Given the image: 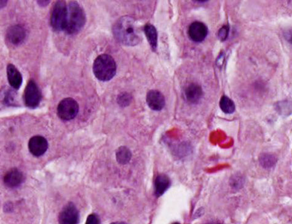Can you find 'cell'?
<instances>
[{
  "label": "cell",
  "mask_w": 292,
  "mask_h": 224,
  "mask_svg": "<svg viewBox=\"0 0 292 224\" xmlns=\"http://www.w3.org/2000/svg\"><path fill=\"white\" fill-rule=\"evenodd\" d=\"M114 38L121 44L134 46L141 41V35L135 21L132 17H121L113 27Z\"/></svg>",
  "instance_id": "cell-1"
},
{
  "label": "cell",
  "mask_w": 292,
  "mask_h": 224,
  "mask_svg": "<svg viewBox=\"0 0 292 224\" xmlns=\"http://www.w3.org/2000/svg\"><path fill=\"white\" fill-rule=\"evenodd\" d=\"M86 16L85 10L76 1H71L68 5L66 27L64 32L67 35H75L85 27Z\"/></svg>",
  "instance_id": "cell-2"
},
{
  "label": "cell",
  "mask_w": 292,
  "mask_h": 224,
  "mask_svg": "<svg viewBox=\"0 0 292 224\" xmlns=\"http://www.w3.org/2000/svg\"><path fill=\"white\" fill-rule=\"evenodd\" d=\"M92 68L95 78L101 82H106L115 76L117 67L113 57L104 54L95 59Z\"/></svg>",
  "instance_id": "cell-3"
},
{
  "label": "cell",
  "mask_w": 292,
  "mask_h": 224,
  "mask_svg": "<svg viewBox=\"0 0 292 224\" xmlns=\"http://www.w3.org/2000/svg\"><path fill=\"white\" fill-rule=\"evenodd\" d=\"M68 6L66 1H57L52 9L50 23L52 30L55 32L64 31L66 27Z\"/></svg>",
  "instance_id": "cell-4"
},
{
  "label": "cell",
  "mask_w": 292,
  "mask_h": 224,
  "mask_svg": "<svg viewBox=\"0 0 292 224\" xmlns=\"http://www.w3.org/2000/svg\"><path fill=\"white\" fill-rule=\"evenodd\" d=\"M79 109L78 102L71 97H67L59 102L57 109V115L62 120L70 121L77 116Z\"/></svg>",
  "instance_id": "cell-5"
},
{
  "label": "cell",
  "mask_w": 292,
  "mask_h": 224,
  "mask_svg": "<svg viewBox=\"0 0 292 224\" xmlns=\"http://www.w3.org/2000/svg\"><path fill=\"white\" fill-rule=\"evenodd\" d=\"M42 100V94L37 83L33 80L28 82L23 94V101L26 107L35 109L40 106Z\"/></svg>",
  "instance_id": "cell-6"
},
{
  "label": "cell",
  "mask_w": 292,
  "mask_h": 224,
  "mask_svg": "<svg viewBox=\"0 0 292 224\" xmlns=\"http://www.w3.org/2000/svg\"><path fill=\"white\" fill-rule=\"evenodd\" d=\"M80 213L73 202H68L62 208L59 216V224H78Z\"/></svg>",
  "instance_id": "cell-7"
},
{
  "label": "cell",
  "mask_w": 292,
  "mask_h": 224,
  "mask_svg": "<svg viewBox=\"0 0 292 224\" xmlns=\"http://www.w3.org/2000/svg\"><path fill=\"white\" fill-rule=\"evenodd\" d=\"M6 39L13 46H18L24 42L27 37L25 28L21 25H16L9 27L6 32Z\"/></svg>",
  "instance_id": "cell-8"
},
{
  "label": "cell",
  "mask_w": 292,
  "mask_h": 224,
  "mask_svg": "<svg viewBox=\"0 0 292 224\" xmlns=\"http://www.w3.org/2000/svg\"><path fill=\"white\" fill-rule=\"evenodd\" d=\"M48 149V142L42 135H35L28 142V150L33 156L39 157L46 153Z\"/></svg>",
  "instance_id": "cell-9"
},
{
  "label": "cell",
  "mask_w": 292,
  "mask_h": 224,
  "mask_svg": "<svg viewBox=\"0 0 292 224\" xmlns=\"http://www.w3.org/2000/svg\"><path fill=\"white\" fill-rule=\"evenodd\" d=\"M188 35L194 42L201 43L205 39L208 34V28L204 23L194 22L188 28Z\"/></svg>",
  "instance_id": "cell-10"
},
{
  "label": "cell",
  "mask_w": 292,
  "mask_h": 224,
  "mask_svg": "<svg viewBox=\"0 0 292 224\" xmlns=\"http://www.w3.org/2000/svg\"><path fill=\"white\" fill-rule=\"evenodd\" d=\"M25 180V176L18 168L11 169L4 176L3 181L6 187L15 189L22 184Z\"/></svg>",
  "instance_id": "cell-11"
},
{
  "label": "cell",
  "mask_w": 292,
  "mask_h": 224,
  "mask_svg": "<svg viewBox=\"0 0 292 224\" xmlns=\"http://www.w3.org/2000/svg\"><path fill=\"white\" fill-rule=\"evenodd\" d=\"M146 100L148 107L155 111H161L166 104L164 95L157 90H150L147 93Z\"/></svg>",
  "instance_id": "cell-12"
},
{
  "label": "cell",
  "mask_w": 292,
  "mask_h": 224,
  "mask_svg": "<svg viewBox=\"0 0 292 224\" xmlns=\"http://www.w3.org/2000/svg\"><path fill=\"white\" fill-rule=\"evenodd\" d=\"M7 77L8 82L13 89L18 90L20 89L22 84V75L13 64H9L6 68Z\"/></svg>",
  "instance_id": "cell-13"
},
{
  "label": "cell",
  "mask_w": 292,
  "mask_h": 224,
  "mask_svg": "<svg viewBox=\"0 0 292 224\" xmlns=\"http://www.w3.org/2000/svg\"><path fill=\"white\" fill-rule=\"evenodd\" d=\"M185 94L188 102L191 104H196L202 99L203 90L200 85L192 83L186 87Z\"/></svg>",
  "instance_id": "cell-14"
},
{
  "label": "cell",
  "mask_w": 292,
  "mask_h": 224,
  "mask_svg": "<svg viewBox=\"0 0 292 224\" xmlns=\"http://www.w3.org/2000/svg\"><path fill=\"white\" fill-rule=\"evenodd\" d=\"M171 185V180L168 176L165 175H160L156 178L155 182V193L156 196H162L169 189Z\"/></svg>",
  "instance_id": "cell-15"
},
{
  "label": "cell",
  "mask_w": 292,
  "mask_h": 224,
  "mask_svg": "<svg viewBox=\"0 0 292 224\" xmlns=\"http://www.w3.org/2000/svg\"><path fill=\"white\" fill-rule=\"evenodd\" d=\"M144 32L147 37L148 43L151 46V48L153 51H155L157 47V28L154 25L150 24L145 25L144 27Z\"/></svg>",
  "instance_id": "cell-16"
},
{
  "label": "cell",
  "mask_w": 292,
  "mask_h": 224,
  "mask_svg": "<svg viewBox=\"0 0 292 224\" xmlns=\"http://www.w3.org/2000/svg\"><path fill=\"white\" fill-rule=\"evenodd\" d=\"M132 153L130 149L126 146L119 147L116 152V158L120 164H126L131 161Z\"/></svg>",
  "instance_id": "cell-17"
},
{
  "label": "cell",
  "mask_w": 292,
  "mask_h": 224,
  "mask_svg": "<svg viewBox=\"0 0 292 224\" xmlns=\"http://www.w3.org/2000/svg\"><path fill=\"white\" fill-rule=\"evenodd\" d=\"M1 98L3 99V103L6 106H18L17 95L13 90L9 89V88H6V89L1 90Z\"/></svg>",
  "instance_id": "cell-18"
},
{
  "label": "cell",
  "mask_w": 292,
  "mask_h": 224,
  "mask_svg": "<svg viewBox=\"0 0 292 224\" xmlns=\"http://www.w3.org/2000/svg\"><path fill=\"white\" fill-rule=\"evenodd\" d=\"M220 107L222 111L226 114H232L235 111L236 106L234 102L228 96H222L220 101Z\"/></svg>",
  "instance_id": "cell-19"
},
{
  "label": "cell",
  "mask_w": 292,
  "mask_h": 224,
  "mask_svg": "<svg viewBox=\"0 0 292 224\" xmlns=\"http://www.w3.org/2000/svg\"><path fill=\"white\" fill-rule=\"evenodd\" d=\"M259 161L263 168L269 169L272 168L276 164L277 158L273 155L263 154L261 155Z\"/></svg>",
  "instance_id": "cell-20"
},
{
  "label": "cell",
  "mask_w": 292,
  "mask_h": 224,
  "mask_svg": "<svg viewBox=\"0 0 292 224\" xmlns=\"http://www.w3.org/2000/svg\"><path fill=\"white\" fill-rule=\"evenodd\" d=\"M131 95L128 92H122L118 96L117 102H118L119 106L122 107H128L130 105L132 102Z\"/></svg>",
  "instance_id": "cell-21"
},
{
  "label": "cell",
  "mask_w": 292,
  "mask_h": 224,
  "mask_svg": "<svg viewBox=\"0 0 292 224\" xmlns=\"http://www.w3.org/2000/svg\"><path fill=\"white\" fill-rule=\"evenodd\" d=\"M229 32V27L228 25H224L219 31L218 37L220 41L224 42L228 39Z\"/></svg>",
  "instance_id": "cell-22"
},
{
  "label": "cell",
  "mask_w": 292,
  "mask_h": 224,
  "mask_svg": "<svg viewBox=\"0 0 292 224\" xmlns=\"http://www.w3.org/2000/svg\"><path fill=\"white\" fill-rule=\"evenodd\" d=\"M100 223L99 216L96 214H91L88 217L85 224H100Z\"/></svg>",
  "instance_id": "cell-23"
},
{
  "label": "cell",
  "mask_w": 292,
  "mask_h": 224,
  "mask_svg": "<svg viewBox=\"0 0 292 224\" xmlns=\"http://www.w3.org/2000/svg\"><path fill=\"white\" fill-rule=\"evenodd\" d=\"M231 184L234 188H239L243 184V179L239 176H235L231 179Z\"/></svg>",
  "instance_id": "cell-24"
},
{
  "label": "cell",
  "mask_w": 292,
  "mask_h": 224,
  "mask_svg": "<svg viewBox=\"0 0 292 224\" xmlns=\"http://www.w3.org/2000/svg\"><path fill=\"white\" fill-rule=\"evenodd\" d=\"M284 37L285 39H286L290 44L292 45V28L285 31L284 32Z\"/></svg>",
  "instance_id": "cell-25"
},
{
  "label": "cell",
  "mask_w": 292,
  "mask_h": 224,
  "mask_svg": "<svg viewBox=\"0 0 292 224\" xmlns=\"http://www.w3.org/2000/svg\"><path fill=\"white\" fill-rule=\"evenodd\" d=\"M50 1H37V3L41 7H45L48 5Z\"/></svg>",
  "instance_id": "cell-26"
},
{
  "label": "cell",
  "mask_w": 292,
  "mask_h": 224,
  "mask_svg": "<svg viewBox=\"0 0 292 224\" xmlns=\"http://www.w3.org/2000/svg\"><path fill=\"white\" fill-rule=\"evenodd\" d=\"M7 4V1H1V8H3V7Z\"/></svg>",
  "instance_id": "cell-27"
},
{
  "label": "cell",
  "mask_w": 292,
  "mask_h": 224,
  "mask_svg": "<svg viewBox=\"0 0 292 224\" xmlns=\"http://www.w3.org/2000/svg\"><path fill=\"white\" fill-rule=\"evenodd\" d=\"M110 224H128L125 223H113Z\"/></svg>",
  "instance_id": "cell-28"
},
{
  "label": "cell",
  "mask_w": 292,
  "mask_h": 224,
  "mask_svg": "<svg viewBox=\"0 0 292 224\" xmlns=\"http://www.w3.org/2000/svg\"><path fill=\"white\" fill-rule=\"evenodd\" d=\"M220 224L219 223H210V224Z\"/></svg>",
  "instance_id": "cell-29"
},
{
  "label": "cell",
  "mask_w": 292,
  "mask_h": 224,
  "mask_svg": "<svg viewBox=\"0 0 292 224\" xmlns=\"http://www.w3.org/2000/svg\"><path fill=\"white\" fill-rule=\"evenodd\" d=\"M173 224H179V223H174Z\"/></svg>",
  "instance_id": "cell-30"
}]
</instances>
